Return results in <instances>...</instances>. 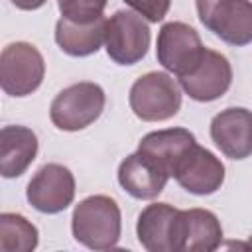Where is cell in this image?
Here are the masks:
<instances>
[{"mask_svg":"<svg viewBox=\"0 0 252 252\" xmlns=\"http://www.w3.org/2000/svg\"><path fill=\"white\" fill-rule=\"evenodd\" d=\"M71 230L77 242L91 250L114 248L122 232L120 207L112 197L91 195L75 205Z\"/></svg>","mask_w":252,"mask_h":252,"instance_id":"1","label":"cell"},{"mask_svg":"<svg viewBox=\"0 0 252 252\" xmlns=\"http://www.w3.org/2000/svg\"><path fill=\"white\" fill-rule=\"evenodd\" d=\"M106 94L100 85L81 81L69 85L51 100L49 118L55 128L65 132H77L91 126L104 110Z\"/></svg>","mask_w":252,"mask_h":252,"instance_id":"2","label":"cell"},{"mask_svg":"<svg viewBox=\"0 0 252 252\" xmlns=\"http://www.w3.org/2000/svg\"><path fill=\"white\" fill-rule=\"evenodd\" d=\"M128 102L132 112L144 122H163L181 108V91L177 83L161 71H150L134 81Z\"/></svg>","mask_w":252,"mask_h":252,"instance_id":"3","label":"cell"},{"mask_svg":"<svg viewBox=\"0 0 252 252\" xmlns=\"http://www.w3.org/2000/svg\"><path fill=\"white\" fill-rule=\"evenodd\" d=\"M45 75L43 55L28 41H16L2 49L0 87L10 96H28L39 89Z\"/></svg>","mask_w":252,"mask_h":252,"instance_id":"4","label":"cell"},{"mask_svg":"<svg viewBox=\"0 0 252 252\" xmlns=\"http://www.w3.org/2000/svg\"><path fill=\"white\" fill-rule=\"evenodd\" d=\"M104 45L108 57L118 65H134L142 61L150 47V26L130 10H116L106 20Z\"/></svg>","mask_w":252,"mask_h":252,"instance_id":"5","label":"cell"},{"mask_svg":"<svg viewBox=\"0 0 252 252\" xmlns=\"http://www.w3.org/2000/svg\"><path fill=\"white\" fill-rule=\"evenodd\" d=\"M205 49L207 47H203L199 33L189 24L167 22L161 26L158 33V61L165 71L177 75V79L191 73L197 67Z\"/></svg>","mask_w":252,"mask_h":252,"instance_id":"6","label":"cell"},{"mask_svg":"<svg viewBox=\"0 0 252 252\" xmlns=\"http://www.w3.org/2000/svg\"><path fill=\"white\" fill-rule=\"evenodd\" d=\"M183 211L167 205H148L136 222L140 244L150 252H181L183 246Z\"/></svg>","mask_w":252,"mask_h":252,"instance_id":"7","label":"cell"},{"mask_svg":"<svg viewBox=\"0 0 252 252\" xmlns=\"http://www.w3.org/2000/svg\"><path fill=\"white\" fill-rule=\"evenodd\" d=\"M26 197L35 211L57 215L75 199V177L61 163H45L30 179Z\"/></svg>","mask_w":252,"mask_h":252,"instance_id":"8","label":"cell"},{"mask_svg":"<svg viewBox=\"0 0 252 252\" xmlns=\"http://www.w3.org/2000/svg\"><path fill=\"white\" fill-rule=\"evenodd\" d=\"M171 177L193 195H211L224 181L222 161L197 142L179 158Z\"/></svg>","mask_w":252,"mask_h":252,"instance_id":"9","label":"cell"},{"mask_svg":"<svg viewBox=\"0 0 252 252\" xmlns=\"http://www.w3.org/2000/svg\"><path fill=\"white\" fill-rule=\"evenodd\" d=\"M232 83V67L228 59L213 49H205L197 67L179 77V85L189 94V98L197 102H211L220 98Z\"/></svg>","mask_w":252,"mask_h":252,"instance_id":"10","label":"cell"},{"mask_svg":"<svg viewBox=\"0 0 252 252\" xmlns=\"http://www.w3.org/2000/svg\"><path fill=\"white\" fill-rule=\"evenodd\" d=\"M211 138L215 146L230 159L252 156V110L230 106L211 120Z\"/></svg>","mask_w":252,"mask_h":252,"instance_id":"11","label":"cell"},{"mask_svg":"<svg viewBox=\"0 0 252 252\" xmlns=\"http://www.w3.org/2000/svg\"><path fill=\"white\" fill-rule=\"evenodd\" d=\"M169 173L140 150L124 158L118 165V183L134 199H156L163 191Z\"/></svg>","mask_w":252,"mask_h":252,"instance_id":"12","label":"cell"},{"mask_svg":"<svg viewBox=\"0 0 252 252\" xmlns=\"http://www.w3.org/2000/svg\"><path fill=\"white\" fill-rule=\"evenodd\" d=\"M205 28L228 45L242 47L252 43V2L222 0Z\"/></svg>","mask_w":252,"mask_h":252,"instance_id":"13","label":"cell"},{"mask_svg":"<svg viewBox=\"0 0 252 252\" xmlns=\"http://www.w3.org/2000/svg\"><path fill=\"white\" fill-rule=\"evenodd\" d=\"M37 156V136L26 126H4L0 130V173L6 179L20 177Z\"/></svg>","mask_w":252,"mask_h":252,"instance_id":"14","label":"cell"},{"mask_svg":"<svg viewBox=\"0 0 252 252\" xmlns=\"http://www.w3.org/2000/svg\"><path fill=\"white\" fill-rule=\"evenodd\" d=\"M106 35V20L104 16L89 22L77 24L71 20L61 18L55 24V41L63 53L71 57H87L100 49Z\"/></svg>","mask_w":252,"mask_h":252,"instance_id":"15","label":"cell"},{"mask_svg":"<svg viewBox=\"0 0 252 252\" xmlns=\"http://www.w3.org/2000/svg\"><path fill=\"white\" fill-rule=\"evenodd\" d=\"M195 142H197L195 136L187 128H167L146 134L140 140L138 150L154 158L171 177L175 163Z\"/></svg>","mask_w":252,"mask_h":252,"instance_id":"16","label":"cell"},{"mask_svg":"<svg viewBox=\"0 0 252 252\" xmlns=\"http://www.w3.org/2000/svg\"><path fill=\"white\" fill-rule=\"evenodd\" d=\"M181 252H211L222 242V226L215 213L207 209L183 211Z\"/></svg>","mask_w":252,"mask_h":252,"instance_id":"17","label":"cell"},{"mask_svg":"<svg viewBox=\"0 0 252 252\" xmlns=\"http://www.w3.org/2000/svg\"><path fill=\"white\" fill-rule=\"evenodd\" d=\"M37 228L18 213L0 215V250L2 252H32L37 246Z\"/></svg>","mask_w":252,"mask_h":252,"instance_id":"18","label":"cell"},{"mask_svg":"<svg viewBox=\"0 0 252 252\" xmlns=\"http://www.w3.org/2000/svg\"><path fill=\"white\" fill-rule=\"evenodd\" d=\"M106 2L108 0H57V6L61 18L77 24H89L102 18Z\"/></svg>","mask_w":252,"mask_h":252,"instance_id":"19","label":"cell"},{"mask_svg":"<svg viewBox=\"0 0 252 252\" xmlns=\"http://www.w3.org/2000/svg\"><path fill=\"white\" fill-rule=\"evenodd\" d=\"M130 8H134L144 20L148 22H161L171 6V0H124Z\"/></svg>","mask_w":252,"mask_h":252,"instance_id":"20","label":"cell"},{"mask_svg":"<svg viewBox=\"0 0 252 252\" xmlns=\"http://www.w3.org/2000/svg\"><path fill=\"white\" fill-rule=\"evenodd\" d=\"M220 2H222V0H195V4H197V14H199V20H201L203 26L209 22V18L213 16V12L219 8Z\"/></svg>","mask_w":252,"mask_h":252,"instance_id":"21","label":"cell"},{"mask_svg":"<svg viewBox=\"0 0 252 252\" xmlns=\"http://www.w3.org/2000/svg\"><path fill=\"white\" fill-rule=\"evenodd\" d=\"M16 8H20V10H37V8H41L47 0H10Z\"/></svg>","mask_w":252,"mask_h":252,"instance_id":"22","label":"cell"},{"mask_svg":"<svg viewBox=\"0 0 252 252\" xmlns=\"http://www.w3.org/2000/svg\"><path fill=\"white\" fill-rule=\"evenodd\" d=\"M244 246H246V248H252V236H250V240H248V242H246Z\"/></svg>","mask_w":252,"mask_h":252,"instance_id":"23","label":"cell"}]
</instances>
